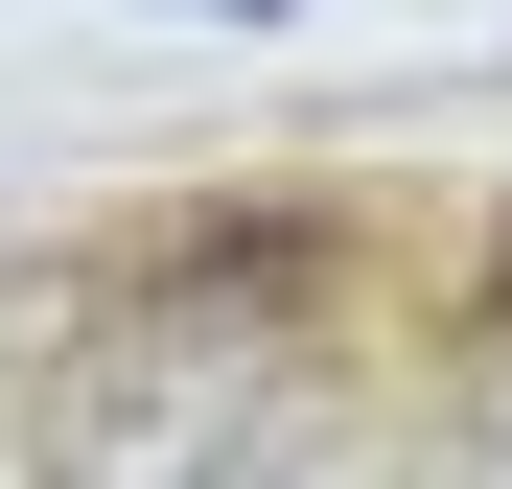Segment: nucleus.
I'll return each instance as SVG.
<instances>
[{"label":"nucleus","mask_w":512,"mask_h":489,"mask_svg":"<svg viewBox=\"0 0 512 489\" xmlns=\"http://www.w3.org/2000/svg\"><path fill=\"white\" fill-rule=\"evenodd\" d=\"M280 443H303L280 303H117L47 373V489H256Z\"/></svg>","instance_id":"f257e3e1"},{"label":"nucleus","mask_w":512,"mask_h":489,"mask_svg":"<svg viewBox=\"0 0 512 489\" xmlns=\"http://www.w3.org/2000/svg\"><path fill=\"white\" fill-rule=\"evenodd\" d=\"M443 489H512V350L466 373V420H443Z\"/></svg>","instance_id":"f03ea898"},{"label":"nucleus","mask_w":512,"mask_h":489,"mask_svg":"<svg viewBox=\"0 0 512 489\" xmlns=\"http://www.w3.org/2000/svg\"><path fill=\"white\" fill-rule=\"evenodd\" d=\"M187 24H280V0H187Z\"/></svg>","instance_id":"7ed1b4c3"}]
</instances>
